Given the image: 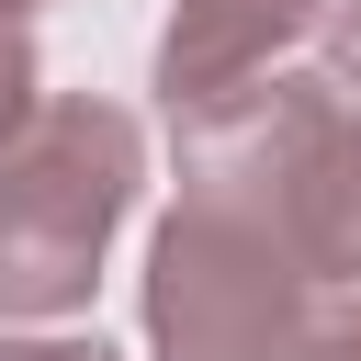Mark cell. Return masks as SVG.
Listing matches in <instances>:
<instances>
[{
    "label": "cell",
    "instance_id": "6da1fadb",
    "mask_svg": "<svg viewBox=\"0 0 361 361\" xmlns=\"http://www.w3.org/2000/svg\"><path fill=\"white\" fill-rule=\"evenodd\" d=\"M180 192L248 214L305 282H361V113L327 79H237L180 113Z\"/></svg>",
    "mask_w": 361,
    "mask_h": 361
},
{
    "label": "cell",
    "instance_id": "7a4b0ae2",
    "mask_svg": "<svg viewBox=\"0 0 361 361\" xmlns=\"http://www.w3.org/2000/svg\"><path fill=\"white\" fill-rule=\"evenodd\" d=\"M135 113L113 102H34V124L0 147V327L68 316L102 271V237L135 203Z\"/></svg>",
    "mask_w": 361,
    "mask_h": 361
},
{
    "label": "cell",
    "instance_id": "3957f363",
    "mask_svg": "<svg viewBox=\"0 0 361 361\" xmlns=\"http://www.w3.org/2000/svg\"><path fill=\"white\" fill-rule=\"evenodd\" d=\"M147 338L158 361H293L305 350V271L226 203H192L147 248Z\"/></svg>",
    "mask_w": 361,
    "mask_h": 361
},
{
    "label": "cell",
    "instance_id": "277c9868",
    "mask_svg": "<svg viewBox=\"0 0 361 361\" xmlns=\"http://www.w3.org/2000/svg\"><path fill=\"white\" fill-rule=\"evenodd\" d=\"M305 23H316V0H169V45H158L169 113H203L237 79H271V56Z\"/></svg>",
    "mask_w": 361,
    "mask_h": 361
},
{
    "label": "cell",
    "instance_id": "5b68a950",
    "mask_svg": "<svg viewBox=\"0 0 361 361\" xmlns=\"http://www.w3.org/2000/svg\"><path fill=\"white\" fill-rule=\"evenodd\" d=\"M34 124V45H23V23L0 11V147Z\"/></svg>",
    "mask_w": 361,
    "mask_h": 361
},
{
    "label": "cell",
    "instance_id": "8992f818",
    "mask_svg": "<svg viewBox=\"0 0 361 361\" xmlns=\"http://www.w3.org/2000/svg\"><path fill=\"white\" fill-rule=\"evenodd\" d=\"M327 90H338V102L361 113V0H350V11L327 23Z\"/></svg>",
    "mask_w": 361,
    "mask_h": 361
},
{
    "label": "cell",
    "instance_id": "52a82bcc",
    "mask_svg": "<svg viewBox=\"0 0 361 361\" xmlns=\"http://www.w3.org/2000/svg\"><path fill=\"white\" fill-rule=\"evenodd\" d=\"M0 361H113L102 338H0Z\"/></svg>",
    "mask_w": 361,
    "mask_h": 361
},
{
    "label": "cell",
    "instance_id": "ba28073f",
    "mask_svg": "<svg viewBox=\"0 0 361 361\" xmlns=\"http://www.w3.org/2000/svg\"><path fill=\"white\" fill-rule=\"evenodd\" d=\"M293 361H361V316H338V327H316Z\"/></svg>",
    "mask_w": 361,
    "mask_h": 361
},
{
    "label": "cell",
    "instance_id": "9c48e42d",
    "mask_svg": "<svg viewBox=\"0 0 361 361\" xmlns=\"http://www.w3.org/2000/svg\"><path fill=\"white\" fill-rule=\"evenodd\" d=\"M0 11H34V0H0Z\"/></svg>",
    "mask_w": 361,
    "mask_h": 361
}]
</instances>
